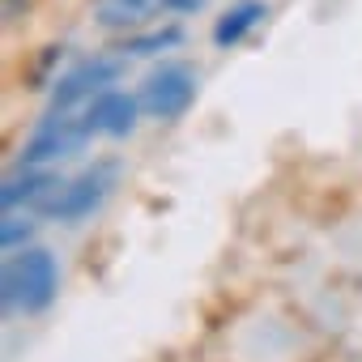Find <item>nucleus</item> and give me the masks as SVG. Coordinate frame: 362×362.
<instances>
[{"mask_svg":"<svg viewBox=\"0 0 362 362\" xmlns=\"http://www.w3.org/2000/svg\"><path fill=\"white\" fill-rule=\"evenodd\" d=\"M141 111H145L141 98H132L128 90H103L98 98H90L86 119L94 128V136H128L136 128Z\"/></svg>","mask_w":362,"mask_h":362,"instance_id":"obj_6","label":"nucleus"},{"mask_svg":"<svg viewBox=\"0 0 362 362\" xmlns=\"http://www.w3.org/2000/svg\"><path fill=\"white\" fill-rule=\"evenodd\" d=\"M158 9H166V13H197V9H205V0H158Z\"/></svg>","mask_w":362,"mask_h":362,"instance_id":"obj_11","label":"nucleus"},{"mask_svg":"<svg viewBox=\"0 0 362 362\" xmlns=\"http://www.w3.org/2000/svg\"><path fill=\"white\" fill-rule=\"evenodd\" d=\"M184 43V30L179 26H166V30H149V35H132L119 43V56H158V52H170Z\"/></svg>","mask_w":362,"mask_h":362,"instance_id":"obj_9","label":"nucleus"},{"mask_svg":"<svg viewBox=\"0 0 362 362\" xmlns=\"http://www.w3.org/2000/svg\"><path fill=\"white\" fill-rule=\"evenodd\" d=\"M60 175L52 170H35V166H22V175H9L5 179V192H0V205H5V214L22 209V205H39V201H52L60 192Z\"/></svg>","mask_w":362,"mask_h":362,"instance_id":"obj_7","label":"nucleus"},{"mask_svg":"<svg viewBox=\"0 0 362 362\" xmlns=\"http://www.w3.org/2000/svg\"><path fill=\"white\" fill-rule=\"evenodd\" d=\"M264 18H269V5H264V0H239V5H230V9L214 22V43H218L222 52H230V47L243 43Z\"/></svg>","mask_w":362,"mask_h":362,"instance_id":"obj_8","label":"nucleus"},{"mask_svg":"<svg viewBox=\"0 0 362 362\" xmlns=\"http://www.w3.org/2000/svg\"><path fill=\"white\" fill-rule=\"evenodd\" d=\"M30 239H35V222H30V218H13V214H9V218H5V226H0V243L13 252V247H22V243H30Z\"/></svg>","mask_w":362,"mask_h":362,"instance_id":"obj_10","label":"nucleus"},{"mask_svg":"<svg viewBox=\"0 0 362 362\" xmlns=\"http://www.w3.org/2000/svg\"><path fill=\"white\" fill-rule=\"evenodd\" d=\"M115 175H119L115 162H94L90 170H81L77 179H69V184L47 201V214L56 222H64V226H77L81 218H90L94 209H103V201L115 188Z\"/></svg>","mask_w":362,"mask_h":362,"instance_id":"obj_2","label":"nucleus"},{"mask_svg":"<svg viewBox=\"0 0 362 362\" xmlns=\"http://www.w3.org/2000/svg\"><path fill=\"white\" fill-rule=\"evenodd\" d=\"M90 141H94V128H90L86 115L73 119L69 111H47V119L22 145V166H39V162H56V158L81 153Z\"/></svg>","mask_w":362,"mask_h":362,"instance_id":"obj_4","label":"nucleus"},{"mask_svg":"<svg viewBox=\"0 0 362 362\" xmlns=\"http://www.w3.org/2000/svg\"><path fill=\"white\" fill-rule=\"evenodd\" d=\"M5 307L22 311V315H43L56 294H60V264L47 247H22V256H13L5 264Z\"/></svg>","mask_w":362,"mask_h":362,"instance_id":"obj_1","label":"nucleus"},{"mask_svg":"<svg viewBox=\"0 0 362 362\" xmlns=\"http://www.w3.org/2000/svg\"><path fill=\"white\" fill-rule=\"evenodd\" d=\"M115 5H119V9H128V13H136V18H141V13H149V9H158V0H115Z\"/></svg>","mask_w":362,"mask_h":362,"instance_id":"obj_12","label":"nucleus"},{"mask_svg":"<svg viewBox=\"0 0 362 362\" xmlns=\"http://www.w3.org/2000/svg\"><path fill=\"white\" fill-rule=\"evenodd\" d=\"M192 103H197V73L179 60L158 64L141 86V107L153 119H184Z\"/></svg>","mask_w":362,"mask_h":362,"instance_id":"obj_3","label":"nucleus"},{"mask_svg":"<svg viewBox=\"0 0 362 362\" xmlns=\"http://www.w3.org/2000/svg\"><path fill=\"white\" fill-rule=\"evenodd\" d=\"M124 73V56H94V60H81L77 69H69L56 90H52V107L47 111H73L77 103L86 98H98L103 90H111Z\"/></svg>","mask_w":362,"mask_h":362,"instance_id":"obj_5","label":"nucleus"}]
</instances>
